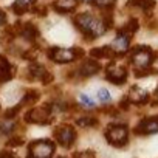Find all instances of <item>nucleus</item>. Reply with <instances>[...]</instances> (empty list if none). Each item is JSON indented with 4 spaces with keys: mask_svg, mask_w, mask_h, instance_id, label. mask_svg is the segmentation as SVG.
<instances>
[{
    "mask_svg": "<svg viewBox=\"0 0 158 158\" xmlns=\"http://www.w3.org/2000/svg\"><path fill=\"white\" fill-rule=\"evenodd\" d=\"M74 25L84 33V36H87L90 40L95 37L102 36L107 31V23L104 22V19H98L95 16H92L90 13H82L77 14L74 17Z\"/></svg>",
    "mask_w": 158,
    "mask_h": 158,
    "instance_id": "f257e3e1",
    "label": "nucleus"
},
{
    "mask_svg": "<svg viewBox=\"0 0 158 158\" xmlns=\"http://www.w3.org/2000/svg\"><path fill=\"white\" fill-rule=\"evenodd\" d=\"M84 51L81 48H50L48 50V57L57 64H67V62H73L77 57H82Z\"/></svg>",
    "mask_w": 158,
    "mask_h": 158,
    "instance_id": "f03ea898",
    "label": "nucleus"
},
{
    "mask_svg": "<svg viewBox=\"0 0 158 158\" xmlns=\"http://www.w3.org/2000/svg\"><path fill=\"white\" fill-rule=\"evenodd\" d=\"M107 141L115 147H123L129 143V129L124 124H112L106 130Z\"/></svg>",
    "mask_w": 158,
    "mask_h": 158,
    "instance_id": "7ed1b4c3",
    "label": "nucleus"
},
{
    "mask_svg": "<svg viewBox=\"0 0 158 158\" xmlns=\"http://www.w3.org/2000/svg\"><path fill=\"white\" fill-rule=\"evenodd\" d=\"M54 155V143L50 139H37L30 144L27 158H51Z\"/></svg>",
    "mask_w": 158,
    "mask_h": 158,
    "instance_id": "20e7f679",
    "label": "nucleus"
},
{
    "mask_svg": "<svg viewBox=\"0 0 158 158\" xmlns=\"http://www.w3.org/2000/svg\"><path fill=\"white\" fill-rule=\"evenodd\" d=\"M130 60L132 64L135 65L136 70L139 68H147L150 67V64L155 60V53L149 48V47H136L133 51H132V56H130Z\"/></svg>",
    "mask_w": 158,
    "mask_h": 158,
    "instance_id": "39448f33",
    "label": "nucleus"
},
{
    "mask_svg": "<svg viewBox=\"0 0 158 158\" xmlns=\"http://www.w3.org/2000/svg\"><path fill=\"white\" fill-rule=\"evenodd\" d=\"M25 121L31 124H48L51 121V106H42L31 109L28 113H25Z\"/></svg>",
    "mask_w": 158,
    "mask_h": 158,
    "instance_id": "423d86ee",
    "label": "nucleus"
},
{
    "mask_svg": "<svg viewBox=\"0 0 158 158\" xmlns=\"http://www.w3.org/2000/svg\"><path fill=\"white\" fill-rule=\"evenodd\" d=\"M56 141L62 146V147H70L74 139H76V130L73 129V126H60L59 129H56L54 132Z\"/></svg>",
    "mask_w": 158,
    "mask_h": 158,
    "instance_id": "0eeeda50",
    "label": "nucleus"
},
{
    "mask_svg": "<svg viewBox=\"0 0 158 158\" xmlns=\"http://www.w3.org/2000/svg\"><path fill=\"white\" fill-rule=\"evenodd\" d=\"M107 81H110L112 84H116V85H121L126 82L127 79V70L124 67H119V65H109L107 67Z\"/></svg>",
    "mask_w": 158,
    "mask_h": 158,
    "instance_id": "6e6552de",
    "label": "nucleus"
},
{
    "mask_svg": "<svg viewBox=\"0 0 158 158\" xmlns=\"http://www.w3.org/2000/svg\"><path fill=\"white\" fill-rule=\"evenodd\" d=\"M135 133H136V135H150V133H158V116L143 119V121L135 127Z\"/></svg>",
    "mask_w": 158,
    "mask_h": 158,
    "instance_id": "1a4fd4ad",
    "label": "nucleus"
},
{
    "mask_svg": "<svg viewBox=\"0 0 158 158\" xmlns=\"http://www.w3.org/2000/svg\"><path fill=\"white\" fill-rule=\"evenodd\" d=\"M129 44H130V36L119 31L110 47H112V50L115 51V54H123V53H126V51L129 50Z\"/></svg>",
    "mask_w": 158,
    "mask_h": 158,
    "instance_id": "9d476101",
    "label": "nucleus"
},
{
    "mask_svg": "<svg viewBox=\"0 0 158 158\" xmlns=\"http://www.w3.org/2000/svg\"><path fill=\"white\" fill-rule=\"evenodd\" d=\"M127 99H129V102H133V104L141 106V104H146V102L149 101V93H147L144 89L133 85V87L130 89L129 95H127Z\"/></svg>",
    "mask_w": 158,
    "mask_h": 158,
    "instance_id": "9b49d317",
    "label": "nucleus"
},
{
    "mask_svg": "<svg viewBox=\"0 0 158 158\" xmlns=\"http://www.w3.org/2000/svg\"><path fill=\"white\" fill-rule=\"evenodd\" d=\"M30 73H31L36 79H40L44 84H48V82L53 81V76H51L42 65H39V64H31V65H30Z\"/></svg>",
    "mask_w": 158,
    "mask_h": 158,
    "instance_id": "f8f14e48",
    "label": "nucleus"
},
{
    "mask_svg": "<svg viewBox=\"0 0 158 158\" xmlns=\"http://www.w3.org/2000/svg\"><path fill=\"white\" fill-rule=\"evenodd\" d=\"M101 70V65L96 62V60H92V59H89V60H85L82 65H81V74L82 76H93V74H96L98 71Z\"/></svg>",
    "mask_w": 158,
    "mask_h": 158,
    "instance_id": "ddd939ff",
    "label": "nucleus"
},
{
    "mask_svg": "<svg viewBox=\"0 0 158 158\" xmlns=\"http://www.w3.org/2000/svg\"><path fill=\"white\" fill-rule=\"evenodd\" d=\"M19 33H20L25 39H28V40H34V39L39 36V30H37L33 23H25V25H22Z\"/></svg>",
    "mask_w": 158,
    "mask_h": 158,
    "instance_id": "4468645a",
    "label": "nucleus"
},
{
    "mask_svg": "<svg viewBox=\"0 0 158 158\" xmlns=\"http://www.w3.org/2000/svg\"><path fill=\"white\" fill-rule=\"evenodd\" d=\"M90 54L98 59H110L115 56V51L112 50V47H101V48H93Z\"/></svg>",
    "mask_w": 158,
    "mask_h": 158,
    "instance_id": "2eb2a0df",
    "label": "nucleus"
},
{
    "mask_svg": "<svg viewBox=\"0 0 158 158\" xmlns=\"http://www.w3.org/2000/svg\"><path fill=\"white\" fill-rule=\"evenodd\" d=\"M76 5H77V0H56L54 2V8L60 13H68L74 10Z\"/></svg>",
    "mask_w": 158,
    "mask_h": 158,
    "instance_id": "dca6fc26",
    "label": "nucleus"
},
{
    "mask_svg": "<svg viewBox=\"0 0 158 158\" xmlns=\"http://www.w3.org/2000/svg\"><path fill=\"white\" fill-rule=\"evenodd\" d=\"M34 3H36V0H16V3L13 5V10L16 14H23Z\"/></svg>",
    "mask_w": 158,
    "mask_h": 158,
    "instance_id": "f3484780",
    "label": "nucleus"
},
{
    "mask_svg": "<svg viewBox=\"0 0 158 158\" xmlns=\"http://www.w3.org/2000/svg\"><path fill=\"white\" fill-rule=\"evenodd\" d=\"M129 5L141 8L144 11H149L155 6V0H129Z\"/></svg>",
    "mask_w": 158,
    "mask_h": 158,
    "instance_id": "a211bd4d",
    "label": "nucleus"
},
{
    "mask_svg": "<svg viewBox=\"0 0 158 158\" xmlns=\"http://www.w3.org/2000/svg\"><path fill=\"white\" fill-rule=\"evenodd\" d=\"M76 124L79 127H96L98 126V119L95 116H84V118L76 119Z\"/></svg>",
    "mask_w": 158,
    "mask_h": 158,
    "instance_id": "6ab92c4d",
    "label": "nucleus"
},
{
    "mask_svg": "<svg viewBox=\"0 0 158 158\" xmlns=\"http://www.w3.org/2000/svg\"><path fill=\"white\" fill-rule=\"evenodd\" d=\"M37 99H39V93L36 90H30V92H27V95L23 96V99L20 102H22V106H27V104H33Z\"/></svg>",
    "mask_w": 158,
    "mask_h": 158,
    "instance_id": "aec40b11",
    "label": "nucleus"
},
{
    "mask_svg": "<svg viewBox=\"0 0 158 158\" xmlns=\"http://www.w3.org/2000/svg\"><path fill=\"white\" fill-rule=\"evenodd\" d=\"M116 0H92V3L95 6H99V8H110L115 5Z\"/></svg>",
    "mask_w": 158,
    "mask_h": 158,
    "instance_id": "412c9836",
    "label": "nucleus"
},
{
    "mask_svg": "<svg viewBox=\"0 0 158 158\" xmlns=\"http://www.w3.org/2000/svg\"><path fill=\"white\" fill-rule=\"evenodd\" d=\"M155 73H156V70H155V68H150V67H147V68H139V70H135V76H136V77H144V76L155 74Z\"/></svg>",
    "mask_w": 158,
    "mask_h": 158,
    "instance_id": "4be33fe9",
    "label": "nucleus"
},
{
    "mask_svg": "<svg viewBox=\"0 0 158 158\" xmlns=\"http://www.w3.org/2000/svg\"><path fill=\"white\" fill-rule=\"evenodd\" d=\"M71 158H96L93 150H82V152H74Z\"/></svg>",
    "mask_w": 158,
    "mask_h": 158,
    "instance_id": "5701e85b",
    "label": "nucleus"
},
{
    "mask_svg": "<svg viewBox=\"0 0 158 158\" xmlns=\"http://www.w3.org/2000/svg\"><path fill=\"white\" fill-rule=\"evenodd\" d=\"M98 98H99V101H102V102H110V101H112V96H110V93H109L107 89H99V90H98Z\"/></svg>",
    "mask_w": 158,
    "mask_h": 158,
    "instance_id": "b1692460",
    "label": "nucleus"
},
{
    "mask_svg": "<svg viewBox=\"0 0 158 158\" xmlns=\"http://www.w3.org/2000/svg\"><path fill=\"white\" fill-rule=\"evenodd\" d=\"M22 107H23V106H22V102H20V104H17L14 109H10V110H6V113H5V118H13V116H16V115H17V112H19Z\"/></svg>",
    "mask_w": 158,
    "mask_h": 158,
    "instance_id": "393cba45",
    "label": "nucleus"
},
{
    "mask_svg": "<svg viewBox=\"0 0 158 158\" xmlns=\"http://www.w3.org/2000/svg\"><path fill=\"white\" fill-rule=\"evenodd\" d=\"M79 99H81V102H82L84 106H87V107H95V102H93L87 95H84V93H82V95H79Z\"/></svg>",
    "mask_w": 158,
    "mask_h": 158,
    "instance_id": "a878e982",
    "label": "nucleus"
},
{
    "mask_svg": "<svg viewBox=\"0 0 158 158\" xmlns=\"http://www.w3.org/2000/svg\"><path fill=\"white\" fill-rule=\"evenodd\" d=\"M13 129H14V124H10V123H0V132H2V133H10Z\"/></svg>",
    "mask_w": 158,
    "mask_h": 158,
    "instance_id": "bb28decb",
    "label": "nucleus"
},
{
    "mask_svg": "<svg viewBox=\"0 0 158 158\" xmlns=\"http://www.w3.org/2000/svg\"><path fill=\"white\" fill-rule=\"evenodd\" d=\"M22 143H23V141H22L20 138H14V139H10V141H8V146L13 147V146H19V144H22Z\"/></svg>",
    "mask_w": 158,
    "mask_h": 158,
    "instance_id": "cd10ccee",
    "label": "nucleus"
},
{
    "mask_svg": "<svg viewBox=\"0 0 158 158\" xmlns=\"http://www.w3.org/2000/svg\"><path fill=\"white\" fill-rule=\"evenodd\" d=\"M0 158H16V155L14 153H11V152H2V153H0Z\"/></svg>",
    "mask_w": 158,
    "mask_h": 158,
    "instance_id": "c85d7f7f",
    "label": "nucleus"
},
{
    "mask_svg": "<svg viewBox=\"0 0 158 158\" xmlns=\"http://www.w3.org/2000/svg\"><path fill=\"white\" fill-rule=\"evenodd\" d=\"M6 23V14L0 10V25H5Z\"/></svg>",
    "mask_w": 158,
    "mask_h": 158,
    "instance_id": "c756f323",
    "label": "nucleus"
},
{
    "mask_svg": "<svg viewBox=\"0 0 158 158\" xmlns=\"http://www.w3.org/2000/svg\"><path fill=\"white\" fill-rule=\"evenodd\" d=\"M155 95H156V99H158V89H156V92H155ZM158 104V102H156Z\"/></svg>",
    "mask_w": 158,
    "mask_h": 158,
    "instance_id": "7c9ffc66",
    "label": "nucleus"
},
{
    "mask_svg": "<svg viewBox=\"0 0 158 158\" xmlns=\"http://www.w3.org/2000/svg\"><path fill=\"white\" fill-rule=\"evenodd\" d=\"M57 158H64V156H57Z\"/></svg>",
    "mask_w": 158,
    "mask_h": 158,
    "instance_id": "2f4dec72",
    "label": "nucleus"
}]
</instances>
